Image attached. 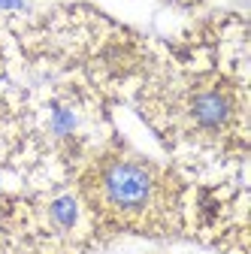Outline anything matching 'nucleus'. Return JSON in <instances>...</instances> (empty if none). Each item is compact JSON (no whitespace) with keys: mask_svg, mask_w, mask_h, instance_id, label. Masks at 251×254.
Wrapping results in <instances>:
<instances>
[{"mask_svg":"<svg viewBox=\"0 0 251 254\" xmlns=\"http://www.w3.org/2000/svg\"><path fill=\"white\" fill-rule=\"evenodd\" d=\"M103 194L118 212H139L148 206V200L154 194V179L139 164L118 161L103 176Z\"/></svg>","mask_w":251,"mask_h":254,"instance_id":"nucleus-1","label":"nucleus"},{"mask_svg":"<svg viewBox=\"0 0 251 254\" xmlns=\"http://www.w3.org/2000/svg\"><path fill=\"white\" fill-rule=\"evenodd\" d=\"M230 112H233V106H230V100L224 97L221 91H203V94H197L194 103H191L194 121L200 127H206V130H218V127H224L227 118H230Z\"/></svg>","mask_w":251,"mask_h":254,"instance_id":"nucleus-2","label":"nucleus"},{"mask_svg":"<svg viewBox=\"0 0 251 254\" xmlns=\"http://www.w3.org/2000/svg\"><path fill=\"white\" fill-rule=\"evenodd\" d=\"M49 215H52V224L58 230H70V227H76V221H79V203L64 194V197H58L49 206Z\"/></svg>","mask_w":251,"mask_h":254,"instance_id":"nucleus-3","label":"nucleus"},{"mask_svg":"<svg viewBox=\"0 0 251 254\" xmlns=\"http://www.w3.org/2000/svg\"><path fill=\"white\" fill-rule=\"evenodd\" d=\"M49 127H52V133H55V136H70V133L76 130V127H79V118H76V112H73L70 106L55 103V106H52Z\"/></svg>","mask_w":251,"mask_h":254,"instance_id":"nucleus-4","label":"nucleus"},{"mask_svg":"<svg viewBox=\"0 0 251 254\" xmlns=\"http://www.w3.org/2000/svg\"><path fill=\"white\" fill-rule=\"evenodd\" d=\"M0 9H27V0H0Z\"/></svg>","mask_w":251,"mask_h":254,"instance_id":"nucleus-5","label":"nucleus"}]
</instances>
